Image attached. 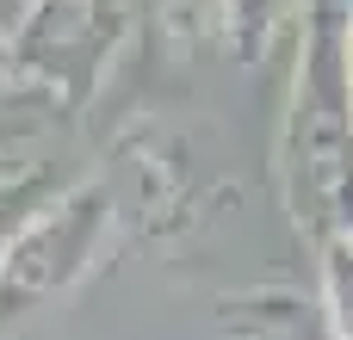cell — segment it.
I'll return each instance as SVG.
<instances>
[{"label": "cell", "mask_w": 353, "mask_h": 340, "mask_svg": "<svg viewBox=\"0 0 353 340\" xmlns=\"http://www.w3.org/2000/svg\"><path fill=\"white\" fill-rule=\"evenodd\" d=\"M236 6H267V0H236Z\"/></svg>", "instance_id": "cell-1"}]
</instances>
